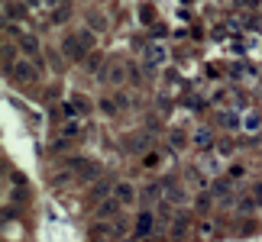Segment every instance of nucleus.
<instances>
[{"instance_id":"f257e3e1","label":"nucleus","mask_w":262,"mask_h":242,"mask_svg":"<svg viewBox=\"0 0 262 242\" xmlns=\"http://www.w3.org/2000/svg\"><path fill=\"white\" fill-rule=\"evenodd\" d=\"M136 236H139V239L152 236V213H139V217H136Z\"/></svg>"},{"instance_id":"f03ea898","label":"nucleus","mask_w":262,"mask_h":242,"mask_svg":"<svg viewBox=\"0 0 262 242\" xmlns=\"http://www.w3.org/2000/svg\"><path fill=\"white\" fill-rule=\"evenodd\" d=\"M13 74H16V81H32V78H36V68H32L29 62H16Z\"/></svg>"},{"instance_id":"7ed1b4c3","label":"nucleus","mask_w":262,"mask_h":242,"mask_svg":"<svg viewBox=\"0 0 262 242\" xmlns=\"http://www.w3.org/2000/svg\"><path fill=\"white\" fill-rule=\"evenodd\" d=\"M120 213V200H104L97 207V219H107V217H116Z\"/></svg>"},{"instance_id":"20e7f679","label":"nucleus","mask_w":262,"mask_h":242,"mask_svg":"<svg viewBox=\"0 0 262 242\" xmlns=\"http://www.w3.org/2000/svg\"><path fill=\"white\" fill-rule=\"evenodd\" d=\"M110 191V181H97L91 188V194H87V203H97V200H104V194Z\"/></svg>"},{"instance_id":"39448f33","label":"nucleus","mask_w":262,"mask_h":242,"mask_svg":"<svg viewBox=\"0 0 262 242\" xmlns=\"http://www.w3.org/2000/svg\"><path fill=\"white\" fill-rule=\"evenodd\" d=\"M100 81H114V84H120V81H123V68H120V65H110Z\"/></svg>"},{"instance_id":"423d86ee","label":"nucleus","mask_w":262,"mask_h":242,"mask_svg":"<svg viewBox=\"0 0 262 242\" xmlns=\"http://www.w3.org/2000/svg\"><path fill=\"white\" fill-rule=\"evenodd\" d=\"M116 200H120V203H130L133 200V188L126 184V181H120V184H116Z\"/></svg>"},{"instance_id":"0eeeda50","label":"nucleus","mask_w":262,"mask_h":242,"mask_svg":"<svg viewBox=\"0 0 262 242\" xmlns=\"http://www.w3.org/2000/svg\"><path fill=\"white\" fill-rule=\"evenodd\" d=\"M169 142H172V148H185V142H188V136L181 133V129H172V136H169Z\"/></svg>"},{"instance_id":"6e6552de","label":"nucleus","mask_w":262,"mask_h":242,"mask_svg":"<svg viewBox=\"0 0 262 242\" xmlns=\"http://www.w3.org/2000/svg\"><path fill=\"white\" fill-rule=\"evenodd\" d=\"M243 126H246L249 133H256V129H259V126H262V117H259V113H249V117L243 120Z\"/></svg>"},{"instance_id":"1a4fd4ad","label":"nucleus","mask_w":262,"mask_h":242,"mask_svg":"<svg viewBox=\"0 0 262 242\" xmlns=\"http://www.w3.org/2000/svg\"><path fill=\"white\" fill-rule=\"evenodd\" d=\"M256 203H259L256 197H239V210H243V213H253V210H256Z\"/></svg>"},{"instance_id":"9d476101","label":"nucleus","mask_w":262,"mask_h":242,"mask_svg":"<svg viewBox=\"0 0 262 242\" xmlns=\"http://www.w3.org/2000/svg\"><path fill=\"white\" fill-rule=\"evenodd\" d=\"M20 46H23L26 52H39V42L32 39V36H20Z\"/></svg>"},{"instance_id":"9b49d317","label":"nucleus","mask_w":262,"mask_h":242,"mask_svg":"<svg viewBox=\"0 0 262 242\" xmlns=\"http://www.w3.org/2000/svg\"><path fill=\"white\" fill-rule=\"evenodd\" d=\"M210 139H214V136H210L207 129H198V136H194V142H198V145H210Z\"/></svg>"},{"instance_id":"f8f14e48","label":"nucleus","mask_w":262,"mask_h":242,"mask_svg":"<svg viewBox=\"0 0 262 242\" xmlns=\"http://www.w3.org/2000/svg\"><path fill=\"white\" fill-rule=\"evenodd\" d=\"M165 188H169V194L175 197V200H181V188H178V184H175V181H172V178L165 181Z\"/></svg>"},{"instance_id":"ddd939ff","label":"nucleus","mask_w":262,"mask_h":242,"mask_svg":"<svg viewBox=\"0 0 262 242\" xmlns=\"http://www.w3.org/2000/svg\"><path fill=\"white\" fill-rule=\"evenodd\" d=\"M253 197H256V200H259V203H262V181H259V184H256V191H253Z\"/></svg>"}]
</instances>
